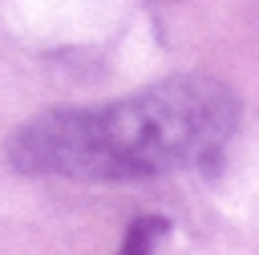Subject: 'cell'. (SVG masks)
Returning <instances> with one entry per match:
<instances>
[{
	"instance_id": "cell-1",
	"label": "cell",
	"mask_w": 259,
	"mask_h": 255,
	"mask_svg": "<svg viewBox=\"0 0 259 255\" xmlns=\"http://www.w3.org/2000/svg\"><path fill=\"white\" fill-rule=\"evenodd\" d=\"M239 105L206 77H178L93 109H53L12 138V166L65 178H150L210 158Z\"/></svg>"
},
{
	"instance_id": "cell-2",
	"label": "cell",
	"mask_w": 259,
	"mask_h": 255,
	"mask_svg": "<svg viewBox=\"0 0 259 255\" xmlns=\"http://www.w3.org/2000/svg\"><path fill=\"white\" fill-rule=\"evenodd\" d=\"M166 235V219H138L134 223V231H130V239H125V251H150L158 239Z\"/></svg>"
}]
</instances>
